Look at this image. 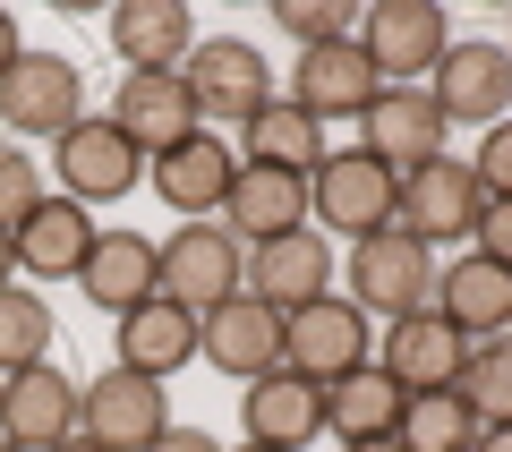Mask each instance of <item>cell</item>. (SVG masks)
<instances>
[{"label": "cell", "instance_id": "6da1fadb", "mask_svg": "<svg viewBox=\"0 0 512 452\" xmlns=\"http://www.w3.org/2000/svg\"><path fill=\"white\" fill-rule=\"evenodd\" d=\"M436 248L402 231V222H384V231L350 239V308L359 316H384V325H402V316H427L436 308Z\"/></svg>", "mask_w": 512, "mask_h": 452}, {"label": "cell", "instance_id": "7a4b0ae2", "mask_svg": "<svg viewBox=\"0 0 512 452\" xmlns=\"http://www.w3.org/2000/svg\"><path fill=\"white\" fill-rule=\"evenodd\" d=\"M154 256H163V299L188 316H214L222 299L248 290V248L222 222H180L171 239H154Z\"/></svg>", "mask_w": 512, "mask_h": 452}, {"label": "cell", "instance_id": "3957f363", "mask_svg": "<svg viewBox=\"0 0 512 452\" xmlns=\"http://www.w3.org/2000/svg\"><path fill=\"white\" fill-rule=\"evenodd\" d=\"M282 367L308 376V384H342V376H359V367H376V325L350 308L342 290H325L316 308L282 316Z\"/></svg>", "mask_w": 512, "mask_h": 452}, {"label": "cell", "instance_id": "277c9868", "mask_svg": "<svg viewBox=\"0 0 512 452\" xmlns=\"http://www.w3.org/2000/svg\"><path fill=\"white\" fill-rule=\"evenodd\" d=\"M180 77H188V94H197V120L205 128H214V120L248 128L256 111L274 103V69H265V52H256L248 35H205L197 52L180 60Z\"/></svg>", "mask_w": 512, "mask_h": 452}, {"label": "cell", "instance_id": "5b68a950", "mask_svg": "<svg viewBox=\"0 0 512 452\" xmlns=\"http://www.w3.org/2000/svg\"><path fill=\"white\" fill-rule=\"evenodd\" d=\"M393 197H402V180H393L367 145H333L325 163H316V180H308V214L325 222V231H342V239L384 231V222H393Z\"/></svg>", "mask_w": 512, "mask_h": 452}, {"label": "cell", "instance_id": "8992f818", "mask_svg": "<svg viewBox=\"0 0 512 452\" xmlns=\"http://www.w3.org/2000/svg\"><path fill=\"white\" fill-rule=\"evenodd\" d=\"M0 120L18 137H69L86 120V69L69 52H18L0 77Z\"/></svg>", "mask_w": 512, "mask_h": 452}, {"label": "cell", "instance_id": "52a82bcc", "mask_svg": "<svg viewBox=\"0 0 512 452\" xmlns=\"http://www.w3.org/2000/svg\"><path fill=\"white\" fill-rule=\"evenodd\" d=\"M171 427V401L154 376H137V367H103L94 384H77V435L103 452H146L154 435Z\"/></svg>", "mask_w": 512, "mask_h": 452}, {"label": "cell", "instance_id": "ba28073f", "mask_svg": "<svg viewBox=\"0 0 512 452\" xmlns=\"http://www.w3.org/2000/svg\"><path fill=\"white\" fill-rule=\"evenodd\" d=\"M359 52L376 60L384 86H427L436 60L453 52V26H444L436 0H376L367 26H359Z\"/></svg>", "mask_w": 512, "mask_h": 452}, {"label": "cell", "instance_id": "9c48e42d", "mask_svg": "<svg viewBox=\"0 0 512 452\" xmlns=\"http://www.w3.org/2000/svg\"><path fill=\"white\" fill-rule=\"evenodd\" d=\"M478 205H487V188H478L470 163H453V154H436V163H419L402 180V197H393V222H402L419 248H453V239L478 231Z\"/></svg>", "mask_w": 512, "mask_h": 452}, {"label": "cell", "instance_id": "30bf717a", "mask_svg": "<svg viewBox=\"0 0 512 452\" xmlns=\"http://www.w3.org/2000/svg\"><path fill=\"white\" fill-rule=\"evenodd\" d=\"M427 103L444 111V128H495L512 120V52L504 43H453L427 77Z\"/></svg>", "mask_w": 512, "mask_h": 452}, {"label": "cell", "instance_id": "8fae6325", "mask_svg": "<svg viewBox=\"0 0 512 452\" xmlns=\"http://www.w3.org/2000/svg\"><path fill=\"white\" fill-rule=\"evenodd\" d=\"M384 94V77H376V60L359 52V35L350 43H316V52H299V69H291V103L308 111L316 128H359L367 120V103Z\"/></svg>", "mask_w": 512, "mask_h": 452}, {"label": "cell", "instance_id": "7c38bea8", "mask_svg": "<svg viewBox=\"0 0 512 452\" xmlns=\"http://www.w3.org/2000/svg\"><path fill=\"white\" fill-rule=\"evenodd\" d=\"M52 163H60V197L94 214V205H120L128 188H137L146 154H137V145H128L120 128H111V111H103V120H77L69 137H60V154H52Z\"/></svg>", "mask_w": 512, "mask_h": 452}, {"label": "cell", "instance_id": "4fadbf2b", "mask_svg": "<svg viewBox=\"0 0 512 452\" xmlns=\"http://www.w3.org/2000/svg\"><path fill=\"white\" fill-rule=\"evenodd\" d=\"M111 128H120L137 154H171L180 137H197V94H188V77L180 69H128L120 77V103H111Z\"/></svg>", "mask_w": 512, "mask_h": 452}, {"label": "cell", "instance_id": "5bb4252c", "mask_svg": "<svg viewBox=\"0 0 512 452\" xmlns=\"http://www.w3.org/2000/svg\"><path fill=\"white\" fill-rule=\"evenodd\" d=\"M333 290V239L316 231H282V239H265V248H248V299H265L274 316H299V308H316Z\"/></svg>", "mask_w": 512, "mask_h": 452}, {"label": "cell", "instance_id": "9a60e30c", "mask_svg": "<svg viewBox=\"0 0 512 452\" xmlns=\"http://www.w3.org/2000/svg\"><path fill=\"white\" fill-rule=\"evenodd\" d=\"M359 145L393 171V180H410L419 163L444 154V111L427 103V86H384L376 103H367V120H359Z\"/></svg>", "mask_w": 512, "mask_h": 452}, {"label": "cell", "instance_id": "2e32d148", "mask_svg": "<svg viewBox=\"0 0 512 452\" xmlns=\"http://www.w3.org/2000/svg\"><path fill=\"white\" fill-rule=\"evenodd\" d=\"M197 359L222 367V376H239V384L274 376V367H282V316L239 290V299H222L214 316H197Z\"/></svg>", "mask_w": 512, "mask_h": 452}, {"label": "cell", "instance_id": "e0dca14e", "mask_svg": "<svg viewBox=\"0 0 512 452\" xmlns=\"http://www.w3.org/2000/svg\"><path fill=\"white\" fill-rule=\"evenodd\" d=\"M146 180H154V197H163L180 222H205L222 197H231V180H239V154H231V137L197 128V137H180L171 154H154V163H146Z\"/></svg>", "mask_w": 512, "mask_h": 452}, {"label": "cell", "instance_id": "ac0fdd59", "mask_svg": "<svg viewBox=\"0 0 512 452\" xmlns=\"http://www.w3.org/2000/svg\"><path fill=\"white\" fill-rule=\"evenodd\" d=\"M0 435H9L18 452H60L77 435V384L60 376L52 359L0 376Z\"/></svg>", "mask_w": 512, "mask_h": 452}, {"label": "cell", "instance_id": "d6986e66", "mask_svg": "<svg viewBox=\"0 0 512 452\" xmlns=\"http://www.w3.org/2000/svg\"><path fill=\"white\" fill-rule=\"evenodd\" d=\"M461 359H470V342H461L436 308H427V316H402V325H384V342H376V367L402 384L410 401H419V393H453V384H461Z\"/></svg>", "mask_w": 512, "mask_h": 452}, {"label": "cell", "instance_id": "ffe728a7", "mask_svg": "<svg viewBox=\"0 0 512 452\" xmlns=\"http://www.w3.org/2000/svg\"><path fill=\"white\" fill-rule=\"evenodd\" d=\"M239 427H248V444H274V452L316 444V435H325V384L274 367V376H256L248 393H239Z\"/></svg>", "mask_w": 512, "mask_h": 452}, {"label": "cell", "instance_id": "44dd1931", "mask_svg": "<svg viewBox=\"0 0 512 452\" xmlns=\"http://www.w3.org/2000/svg\"><path fill=\"white\" fill-rule=\"evenodd\" d=\"M222 231H231L239 248H265V239H282V231H308V180L265 171V163H239L231 197H222Z\"/></svg>", "mask_w": 512, "mask_h": 452}, {"label": "cell", "instance_id": "7402d4cb", "mask_svg": "<svg viewBox=\"0 0 512 452\" xmlns=\"http://www.w3.org/2000/svg\"><path fill=\"white\" fill-rule=\"evenodd\" d=\"M77 290H86L103 316H128V308H146V299H163V256L137 231H94V256H86V273H77Z\"/></svg>", "mask_w": 512, "mask_h": 452}, {"label": "cell", "instance_id": "603a6c76", "mask_svg": "<svg viewBox=\"0 0 512 452\" xmlns=\"http://www.w3.org/2000/svg\"><path fill=\"white\" fill-rule=\"evenodd\" d=\"M436 316L461 333V342H495V333H512V273L487 265V256H461V265L436 273Z\"/></svg>", "mask_w": 512, "mask_h": 452}, {"label": "cell", "instance_id": "cb8c5ba5", "mask_svg": "<svg viewBox=\"0 0 512 452\" xmlns=\"http://www.w3.org/2000/svg\"><path fill=\"white\" fill-rule=\"evenodd\" d=\"M9 248H18V273H35V282H69V273H86L94 256V214L69 197H43L35 214L9 231Z\"/></svg>", "mask_w": 512, "mask_h": 452}, {"label": "cell", "instance_id": "d4e9b609", "mask_svg": "<svg viewBox=\"0 0 512 452\" xmlns=\"http://www.w3.org/2000/svg\"><path fill=\"white\" fill-rule=\"evenodd\" d=\"M111 52L128 69H180L197 52V18H188L180 0H120L111 9Z\"/></svg>", "mask_w": 512, "mask_h": 452}, {"label": "cell", "instance_id": "484cf974", "mask_svg": "<svg viewBox=\"0 0 512 452\" xmlns=\"http://www.w3.org/2000/svg\"><path fill=\"white\" fill-rule=\"evenodd\" d=\"M402 410H410V393L384 367H359V376L325 384V435H342V444H393Z\"/></svg>", "mask_w": 512, "mask_h": 452}, {"label": "cell", "instance_id": "4316f807", "mask_svg": "<svg viewBox=\"0 0 512 452\" xmlns=\"http://www.w3.org/2000/svg\"><path fill=\"white\" fill-rule=\"evenodd\" d=\"M239 137H248V154H239V163L291 171V180H316V163H325V154H333V137H325V128H316L308 111L291 103V94H274V103L256 111V120L239 128Z\"/></svg>", "mask_w": 512, "mask_h": 452}, {"label": "cell", "instance_id": "83f0119b", "mask_svg": "<svg viewBox=\"0 0 512 452\" xmlns=\"http://www.w3.org/2000/svg\"><path fill=\"white\" fill-rule=\"evenodd\" d=\"M197 359V316L171 308V299H146V308L120 316V367H137V376H180V367Z\"/></svg>", "mask_w": 512, "mask_h": 452}, {"label": "cell", "instance_id": "f1b7e54d", "mask_svg": "<svg viewBox=\"0 0 512 452\" xmlns=\"http://www.w3.org/2000/svg\"><path fill=\"white\" fill-rule=\"evenodd\" d=\"M453 401L478 418V427L512 418V333H495V342H470V359H461V384H453Z\"/></svg>", "mask_w": 512, "mask_h": 452}, {"label": "cell", "instance_id": "f546056e", "mask_svg": "<svg viewBox=\"0 0 512 452\" xmlns=\"http://www.w3.org/2000/svg\"><path fill=\"white\" fill-rule=\"evenodd\" d=\"M43 359H52V308H43V290L9 282L0 290V376L43 367Z\"/></svg>", "mask_w": 512, "mask_h": 452}, {"label": "cell", "instance_id": "4dcf8cb0", "mask_svg": "<svg viewBox=\"0 0 512 452\" xmlns=\"http://www.w3.org/2000/svg\"><path fill=\"white\" fill-rule=\"evenodd\" d=\"M393 444H402V452H470L478 444V418L461 410L453 393H419L402 410V435H393Z\"/></svg>", "mask_w": 512, "mask_h": 452}, {"label": "cell", "instance_id": "1f68e13d", "mask_svg": "<svg viewBox=\"0 0 512 452\" xmlns=\"http://www.w3.org/2000/svg\"><path fill=\"white\" fill-rule=\"evenodd\" d=\"M274 26L316 52V43H350V0H274Z\"/></svg>", "mask_w": 512, "mask_h": 452}, {"label": "cell", "instance_id": "d6a6232c", "mask_svg": "<svg viewBox=\"0 0 512 452\" xmlns=\"http://www.w3.org/2000/svg\"><path fill=\"white\" fill-rule=\"evenodd\" d=\"M35 205H43V171H35V154H26V145H0V231H18Z\"/></svg>", "mask_w": 512, "mask_h": 452}, {"label": "cell", "instance_id": "836d02e7", "mask_svg": "<svg viewBox=\"0 0 512 452\" xmlns=\"http://www.w3.org/2000/svg\"><path fill=\"white\" fill-rule=\"evenodd\" d=\"M478 188H487V197H512V120H495L487 137H478Z\"/></svg>", "mask_w": 512, "mask_h": 452}, {"label": "cell", "instance_id": "e575fe53", "mask_svg": "<svg viewBox=\"0 0 512 452\" xmlns=\"http://www.w3.org/2000/svg\"><path fill=\"white\" fill-rule=\"evenodd\" d=\"M478 256H487V265H504L512 273V197H487V205H478Z\"/></svg>", "mask_w": 512, "mask_h": 452}, {"label": "cell", "instance_id": "d590c367", "mask_svg": "<svg viewBox=\"0 0 512 452\" xmlns=\"http://www.w3.org/2000/svg\"><path fill=\"white\" fill-rule=\"evenodd\" d=\"M146 452H222V444H214L205 427H163V435H154Z\"/></svg>", "mask_w": 512, "mask_h": 452}, {"label": "cell", "instance_id": "8d00e7d4", "mask_svg": "<svg viewBox=\"0 0 512 452\" xmlns=\"http://www.w3.org/2000/svg\"><path fill=\"white\" fill-rule=\"evenodd\" d=\"M470 452H512V418H495V427H478Z\"/></svg>", "mask_w": 512, "mask_h": 452}, {"label": "cell", "instance_id": "74e56055", "mask_svg": "<svg viewBox=\"0 0 512 452\" xmlns=\"http://www.w3.org/2000/svg\"><path fill=\"white\" fill-rule=\"evenodd\" d=\"M26 43H18V18H9V9H0V77H9V60H18Z\"/></svg>", "mask_w": 512, "mask_h": 452}, {"label": "cell", "instance_id": "f35d334b", "mask_svg": "<svg viewBox=\"0 0 512 452\" xmlns=\"http://www.w3.org/2000/svg\"><path fill=\"white\" fill-rule=\"evenodd\" d=\"M18 282V248H9V231H0V290Z\"/></svg>", "mask_w": 512, "mask_h": 452}, {"label": "cell", "instance_id": "ab89813d", "mask_svg": "<svg viewBox=\"0 0 512 452\" xmlns=\"http://www.w3.org/2000/svg\"><path fill=\"white\" fill-rule=\"evenodd\" d=\"M60 452H103V444H86V435H69V444H60Z\"/></svg>", "mask_w": 512, "mask_h": 452}, {"label": "cell", "instance_id": "60d3db41", "mask_svg": "<svg viewBox=\"0 0 512 452\" xmlns=\"http://www.w3.org/2000/svg\"><path fill=\"white\" fill-rule=\"evenodd\" d=\"M342 452H402V444H342Z\"/></svg>", "mask_w": 512, "mask_h": 452}, {"label": "cell", "instance_id": "b9f144b4", "mask_svg": "<svg viewBox=\"0 0 512 452\" xmlns=\"http://www.w3.org/2000/svg\"><path fill=\"white\" fill-rule=\"evenodd\" d=\"M239 452H274V444H239Z\"/></svg>", "mask_w": 512, "mask_h": 452}, {"label": "cell", "instance_id": "7bdbcfd3", "mask_svg": "<svg viewBox=\"0 0 512 452\" xmlns=\"http://www.w3.org/2000/svg\"><path fill=\"white\" fill-rule=\"evenodd\" d=\"M0 452H18V444H9V435H0Z\"/></svg>", "mask_w": 512, "mask_h": 452}, {"label": "cell", "instance_id": "ee69618b", "mask_svg": "<svg viewBox=\"0 0 512 452\" xmlns=\"http://www.w3.org/2000/svg\"><path fill=\"white\" fill-rule=\"evenodd\" d=\"M504 52H512V43H504Z\"/></svg>", "mask_w": 512, "mask_h": 452}]
</instances>
